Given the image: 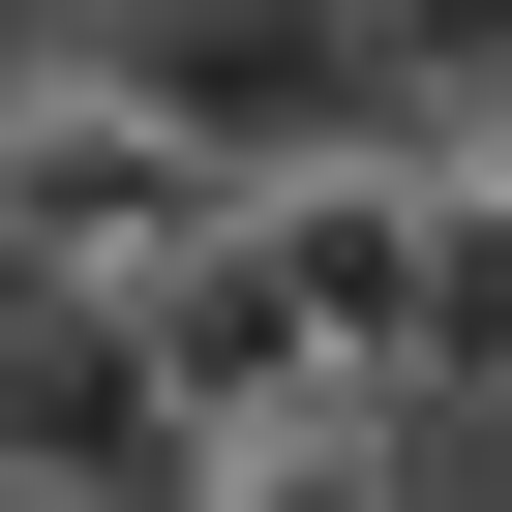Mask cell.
Listing matches in <instances>:
<instances>
[{
    "instance_id": "6da1fadb",
    "label": "cell",
    "mask_w": 512,
    "mask_h": 512,
    "mask_svg": "<svg viewBox=\"0 0 512 512\" xmlns=\"http://www.w3.org/2000/svg\"><path fill=\"white\" fill-rule=\"evenodd\" d=\"M31 61H91L121 121H181L241 211H272V181H332V151H392V91H362V0H61Z\"/></svg>"
},
{
    "instance_id": "7a4b0ae2",
    "label": "cell",
    "mask_w": 512,
    "mask_h": 512,
    "mask_svg": "<svg viewBox=\"0 0 512 512\" xmlns=\"http://www.w3.org/2000/svg\"><path fill=\"white\" fill-rule=\"evenodd\" d=\"M241 181L181 151V121H121L91 61H0V241H31V272H181Z\"/></svg>"
},
{
    "instance_id": "3957f363",
    "label": "cell",
    "mask_w": 512,
    "mask_h": 512,
    "mask_svg": "<svg viewBox=\"0 0 512 512\" xmlns=\"http://www.w3.org/2000/svg\"><path fill=\"white\" fill-rule=\"evenodd\" d=\"M121 302H151V392H181V452H302V422H362V362L272 302V241H241V211L181 241V272H121Z\"/></svg>"
},
{
    "instance_id": "277c9868",
    "label": "cell",
    "mask_w": 512,
    "mask_h": 512,
    "mask_svg": "<svg viewBox=\"0 0 512 512\" xmlns=\"http://www.w3.org/2000/svg\"><path fill=\"white\" fill-rule=\"evenodd\" d=\"M362 91H392V151L512 121V0H362Z\"/></svg>"
},
{
    "instance_id": "5b68a950",
    "label": "cell",
    "mask_w": 512,
    "mask_h": 512,
    "mask_svg": "<svg viewBox=\"0 0 512 512\" xmlns=\"http://www.w3.org/2000/svg\"><path fill=\"white\" fill-rule=\"evenodd\" d=\"M422 181H452V241H482V272H512V121H452Z\"/></svg>"
},
{
    "instance_id": "8992f818",
    "label": "cell",
    "mask_w": 512,
    "mask_h": 512,
    "mask_svg": "<svg viewBox=\"0 0 512 512\" xmlns=\"http://www.w3.org/2000/svg\"><path fill=\"white\" fill-rule=\"evenodd\" d=\"M0 31H31V0H0Z\"/></svg>"
}]
</instances>
